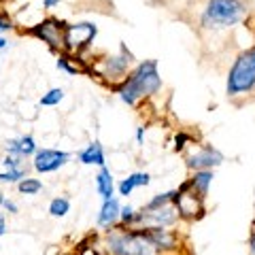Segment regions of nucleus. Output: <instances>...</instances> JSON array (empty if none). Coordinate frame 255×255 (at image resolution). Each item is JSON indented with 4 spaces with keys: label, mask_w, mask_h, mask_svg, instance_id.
I'll list each match as a JSON object with an SVG mask.
<instances>
[{
    "label": "nucleus",
    "mask_w": 255,
    "mask_h": 255,
    "mask_svg": "<svg viewBox=\"0 0 255 255\" xmlns=\"http://www.w3.org/2000/svg\"><path fill=\"white\" fill-rule=\"evenodd\" d=\"M162 87V77L157 70V62L155 60H145L136 64L130 73L126 75V79L117 85V94L126 105H138V100L149 98L159 92Z\"/></svg>",
    "instance_id": "obj_1"
},
{
    "label": "nucleus",
    "mask_w": 255,
    "mask_h": 255,
    "mask_svg": "<svg viewBox=\"0 0 255 255\" xmlns=\"http://www.w3.org/2000/svg\"><path fill=\"white\" fill-rule=\"evenodd\" d=\"M249 15L247 0H206L200 13V26L206 30H228Z\"/></svg>",
    "instance_id": "obj_2"
},
{
    "label": "nucleus",
    "mask_w": 255,
    "mask_h": 255,
    "mask_svg": "<svg viewBox=\"0 0 255 255\" xmlns=\"http://www.w3.org/2000/svg\"><path fill=\"white\" fill-rule=\"evenodd\" d=\"M228 96H245L255 90V45L236 55L228 73Z\"/></svg>",
    "instance_id": "obj_3"
},
{
    "label": "nucleus",
    "mask_w": 255,
    "mask_h": 255,
    "mask_svg": "<svg viewBox=\"0 0 255 255\" xmlns=\"http://www.w3.org/2000/svg\"><path fill=\"white\" fill-rule=\"evenodd\" d=\"M109 249L113 255H157V247L149 241L145 232L111 236Z\"/></svg>",
    "instance_id": "obj_4"
},
{
    "label": "nucleus",
    "mask_w": 255,
    "mask_h": 255,
    "mask_svg": "<svg viewBox=\"0 0 255 255\" xmlns=\"http://www.w3.org/2000/svg\"><path fill=\"white\" fill-rule=\"evenodd\" d=\"M98 34V26L92 21H79V23H66L64 28V51L66 53H81L94 43Z\"/></svg>",
    "instance_id": "obj_5"
},
{
    "label": "nucleus",
    "mask_w": 255,
    "mask_h": 255,
    "mask_svg": "<svg viewBox=\"0 0 255 255\" xmlns=\"http://www.w3.org/2000/svg\"><path fill=\"white\" fill-rule=\"evenodd\" d=\"M64 28H66V21L58 17H45L36 26H30L26 34L43 41L51 51H64Z\"/></svg>",
    "instance_id": "obj_6"
},
{
    "label": "nucleus",
    "mask_w": 255,
    "mask_h": 255,
    "mask_svg": "<svg viewBox=\"0 0 255 255\" xmlns=\"http://www.w3.org/2000/svg\"><path fill=\"white\" fill-rule=\"evenodd\" d=\"M132 66H134V55L126 45H122L117 55H111V58H107L105 62H102L98 75L109 79L111 83H122L126 79V75L130 73Z\"/></svg>",
    "instance_id": "obj_7"
},
{
    "label": "nucleus",
    "mask_w": 255,
    "mask_h": 255,
    "mask_svg": "<svg viewBox=\"0 0 255 255\" xmlns=\"http://www.w3.org/2000/svg\"><path fill=\"white\" fill-rule=\"evenodd\" d=\"M174 206L181 217L194 219L202 213V196L196 191H189V183H183V187L174 194Z\"/></svg>",
    "instance_id": "obj_8"
},
{
    "label": "nucleus",
    "mask_w": 255,
    "mask_h": 255,
    "mask_svg": "<svg viewBox=\"0 0 255 255\" xmlns=\"http://www.w3.org/2000/svg\"><path fill=\"white\" fill-rule=\"evenodd\" d=\"M179 213H177V206H159L155 211H142L140 215H134L132 221H138L142 223L145 228H166V226H172L177 221Z\"/></svg>",
    "instance_id": "obj_9"
},
{
    "label": "nucleus",
    "mask_w": 255,
    "mask_h": 255,
    "mask_svg": "<svg viewBox=\"0 0 255 255\" xmlns=\"http://www.w3.org/2000/svg\"><path fill=\"white\" fill-rule=\"evenodd\" d=\"M68 159H70V155L64 153V151L41 149V151H36V155H34V168L38 172H53V170L62 168Z\"/></svg>",
    "instance_id": "obj_10"
},
{
    "label": "nucleus",
    "mask_w": 255,
    "mask_h": 255,
    "mask_svg": "<svg viewBox=\"0 0 255 255\" xmlns=\"http://www.w3.org/2000/svg\"><path fill=\"white\" fill-rule=\"evenodd\" d=\"M221 162H223V155L213 147H202V149H198L196 153H191L187 157V166L194 168V170L213 168V166H219Z\"/></svg>",
    "instance_id": "obj_11"
},
{
    "label": "nucleus",
    "mask_w": 255,
    "mask_h": 255,
    "mask_svg": "<svg viewBox=\"0 0 255 255\" xmlns=\"http://www.w3.org/2000/svg\"><path fill=\"white\" fill-rule=\"evenodd\" d=\"M142 232H145V230H142ZM145 234L149 241L157 247V251L159 249H174V245H177V236L166 228H147Z\"/></svg>",
    "instance_id": "obj_12"
},
{
    "label": "nucleus",
    "mask_w": 255,
    "mask_h": 255,
    "mask_svg": "<svg viewBox=\"0 0 255 255\" xmlns=\"http://www.w3.org/2000/svg\"><path fill=\"white\" fill-rule=\"evenodd\" d=\"M6 151L19 155V157H28L32 153H36V142L32 136H19V138L6 142Z\"/></svg>",
    "instance_id": "obj_13"
},
{
    "label": "nucleus",
    "mask_w": 255,
    "mask_h": 255,
    "mask_svg": "<svg viewBox=\"0 0 255 255\" xmlns=\"http://www.w3.org/2000/svg\"><path fill=\"white\" fill-rule=\"evenodd\" d=\"M79 159L83 164H96V166H105V151H102V145L98 140L87 145L81 153H79Z\"/></svg>",
    "instance_id": "obj_14"
},
{
    "label": "nucleus",
    "mask_w": 255,
    "mask_h": 255,
    "mask_svg": "<svg viewBox=\"0 0 255 255\" xmlns=\"http://www.w3.org/2000/svg\"><path fill=\"white\" fill-rule=\"evenodd\" d=\"M151 177L147 172H134L130 174L128 179H124L122 183H119V194L122 196H130L134 187H142V185H149Z\"/></svg>",
    "instance_id": "obj_15"
},
{
    "label": "nucleus",
    "mask_w": 255,
    "mask_h": 255,
    "mask_svg": "<svg viewBox=\"0 0 255 255\" xmlns=\"http://www.w3.org/2000/svg\"><path fill=\"white\" fill-rule=\"evenodd\" d=\"M119 217V202L115 200V198H109V200H105V204H102L100 209V215H98V223L100 226H111V223H115Z\"/></svg>",
    "instance_id": "obj_16"
},
{
    "label": "nucleus",
    "mask_w": 255,
    "mask_h": 255,
    "mask_svg": "<svg viewBox=\"0 0 255 255\" xmlns=\"http://www.w3.org/2000/svg\"><path fill=\"white\" fill-rule=\"evenodd\" d=\"M96 187H98V194L105 198V200H109V198L113 196V187H115L113 174H111L105 166H102V170L98 172V177H96Z\"/></svg>",
    "instance_id": "obj_17"
},
{
    "label": "nucleus",
    "mask_w": 255,
    "mask_h": 255,
    "mask_svg": "<svg viewBox=\"0 0 255 255\" xmlns=\"http://www.w3.org/2000/svg\"><path fill=\"white\" fill-rule=\"evenodd\" d=\"M211 181H213V172H209V170H196L194 179H191V181H187V183H189V187L194 189L196 194L204 196L206 191H209Z\"/></svg>",
    "instance_id": "obj_18"
},
{
    "label": "nucleus",
    "mask_w": 255,
    "mask_h": 255,
    "mask_svg": "<svg viewBox=\"0 0 255 255\" xmlns=\"http://www.w3.org/2000/svg\"><path fill=\"white\" fill-rule=\"evenodd\" d=\"M62 100H64V90H62V87H53V90L43 94L41 105L43 107H55V105H60Z\"/></svg>",
    "instance_id": "obj_19"
},
{
    "label": "nucleus",
    "mask_w": 255,
    "mask_h": 255,
    "mask_svg": "<svg viewBox=\"0 0 255 255\" xmlns=\"http://www.w3.org/2000/svg\"><path fill=\"white\" fill-rule=\"evenodd\" d=\"M41 189H43V183L38 179H26V177H23L21 183H19V191H21V194H26V196H34Z\"/></svg>",
    "instance_id": "obj_20"
},
{
    "label": "nucleus",
    "mask_w": 255,
    "mask_h": 255,
    "mask_svg": "<svg viewBox=\"0 0 255 255\" xmlns=\"http://www.w3.org/2000/svg\"><path fill=\"white\" fill-rule=\"evenodd\" d=\"M68 211H70V202L66 198H55V200H51V204H49V213L53 217H64Z\"/></svg>",
    "instance_id": "obj_21"
},
{
    "label": "nucleus",
    "mask_w": 255,
    "mask_h": 255,
    "mask_svg": "<svg viewBox=\"0 0 255 255\" xmlns=\"http://www.w3.org/2000/svg\"><path fill=\"white\" fill-rule=\"evenodd\" d=\"M174 194H177V191H168V194H159V196H155L153 200L147 204V211H155V209H159V206H166L168 202H172V200H174Z\"/></svg>",
    "instance_id": "obj_22"
},
{
    "label": "nucleus",
    "mask_w": 255,
    "mask_h": 255,
    "mask_svg": "<svg viewBox=\"0 0 255 255\" xmlns=\"http://www.w3.org/2000/svg\"><path fill=\"white\" fill-rule=\"evenodd\" d=\"M26 177V172H23L21 168H6V172L0 174V183H15Z\"/></svg>",
    "instance_id": "obj_23"
},
{
    "label": "nucleus",
    "mask_w": 255,
    "mask_h": 255,
    "mask_svg": "<svg viewBox=\"0 0 255 255\" xmlns=\"http://www.w3.org/2000/svg\"><path fill=\"white\" fill-rule=\"evenodd\" d=\"M15 30V21L6 11H0V34H6V32Z\"/></svg>",
    "instance_id": "obj_24"
},
{
    "label": "nucleus",
    "mask_w": 255,
    "mask_h": 255,
    "mask_svg": "<svg viewBox=\"0 0 255 255\" xmlns=\"http://www.w3.org/2000/svg\"><path fill=\"white\" fill-rule=\"evenodd\" d=\"M58 68L66 70V73H70V75H77V73H81V70H83V68L75 66V64H70V58H68V55H60V60H58Z\"/></svg>",
    "instance_id": "obj_25"
},
{
    "label": "nucleus",
    "mask_w": 255,
    "mask_h": 255,
    "mask_svg": "<svg viewBox=\"0 0 255 255\" xmlns=\"http://www.w3.org/2000/svg\"><path fill=\"white\" fill-rule=\"evenodd\" d=\"M19 162H21V157H19V155H15V153L6 155V157L2 159L4 168H19Z\"/></svg>",
    "instance_id": "obj_26"
},
{
    "label": "nucleus",
    "mask_w": 255,
    "mask_h": 255,
    "mask_svg": "<svg viewBox=\"0 0 255 255\" xmlns=\"http://www.w3.org/2000/svg\"><path fill=\"white\" fill-rule=\"evenodd\" d=\"M119 217H122L126 223L134 219V209L132 206H124V209H119Z\"/></svg>",
    "instance_id": "obj_27"
},
{
    "label": "nucleus",
    "mask_w": 255,
    "mask_h": 255,
    "mask_svg": "<svg viewBox=\"0 0 255 255\" xmlns=\"http://www.w3.org/2000/svg\"><path fill=\"white\" fill-rule=\"evenodd\" d=\"M62 2V0H43V9L45 11H51V9H55Z\"/></svg>",
    "instance_id": "obj_28"
},
{
    "label": "nucleus",
    "mask_w": 255,
    "mask_h": 255,
    "mask_svg": "<svg viewBox=\"0 0 255 255\" xmlns=\"http://www.w3.org/2000/svg\"><path fill=\"white\" fill-rule=\"evenodd\" d=\"M2 206H4V209L9 211V213H17V204H15V202H9V200H4V202H2Z\"/></svg>",
    "instance_id": "obj_29"
},
{
    "label": "nucleus",
    "mask_w": 255,
    "mask_h": 255,
    "mask_svg": "<svg viewBox=\"0 0 255 255\" xmlns=\"http://www.w3.org/2000/svg\"><path fill=\"white\" fill-rule=\"evenodd\" d=\"M4 232H6V223H4V217L0 215V236H2Z\"/></svg>",
    "instance_id": "obj_30"
},
{
    "label": "nucleus",
    "mask_w": 255,
    "mask_h": 255,
    "mask_svg": "<svg viewBox=\"0 0 255 255\" xmlns=\"http://www.w3.org/2000/svg\"><path fill=\"white\" fill-rule=\"evenodd\" d=\"M6 47H9V41H6V38H4L2 34H0V51L6 49Z\"/></svg>",
    "instance_id": "obj_31"
},
{
    "label": "nucleus",
    "mask_w": 255,
    "mask_h": 255,
    "mask_svg": "<svg viewBox=\"0 0 255 255\" xmlns=\"http://www.w3.org/2000/svg\"><path fill=\"white\" fill-rule=\"evenodd\" d=\"M185 140H187L185 134H181V136H177V149H181V147H183V142H185Z\"/></svg>",
    "instance_id": "obj_32"
},
{
    "label": "nucleus",
    "mask_w": 255,
    "mask_h": 255,
    "mask_svg": "<svg viewBox=\"0 0 255 255\" xmlns=\"http://www.w3.org/2000/svg\"><path fill=\"white\" fill-rule=\"evenodd\" d=\"M251 255H255V234L251 236Z\"/></svg>",
    "instance_id": "obj_33"
},
{
    "label": "nucleus",
    "mask_w": 255,
    "mask_h": 255,
    "mask_svg": "<svg viewBox=\"0 0 255 255\" xmlns=\"http://www.w3.org/2000/svg\"><path fill=\"white\" fill-rule=\"evenodd\" d=\"M142 134H145V130H142V128H138V132H136V138H138V142L142 140Z\"/></svg>",
    "instance_id": "obj_34"
},
{
    "label": "nucleus",
    "mask_w": 255,
    "mask_h": 255,
    "mask_svg": "<svg viewBox=\"0 0 255 255\" xmlns=\"http://www.w3.org/2000/svg\"><path fill=\"white\" fill-rule=\"evenodd\" d=\"M6 200V198H4V194H2V191H0V206H2V202Z\"/></svg>",
    "instance_id": "obj_35"
},
{
    "label": "nucleus",
    "mask_w": 255,
    "mask_h": 255,
    "mask_svg": "<svg viewBox=\"0 0 255 255\" xmlns=\"http://www.w3.org/2000/svg\"><path fill=\"white\" fill-rule=\"evenodd\" d=\"M253 34H255V28H253Z\"/></svg>",
    "instance_id": "obj_36"
}]
</instances>
